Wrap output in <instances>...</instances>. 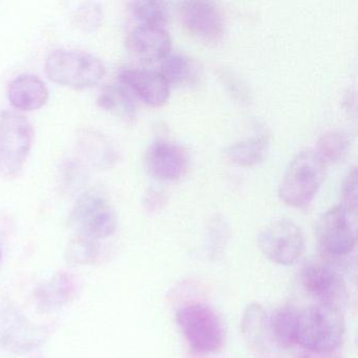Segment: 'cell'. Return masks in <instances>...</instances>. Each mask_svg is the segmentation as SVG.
Returning <instances> with one entry per match:
<instances>
[{"instance_id":"1","label":"cell","mask_w":358,"mask_h":358,"mask_svg":"<svg viewBox=\"0 0 358 358\" xmlns=\"http://www.w3.org/2000/svg\"><path fill=\"white\" fill-rule=\"evenodd\" d=\"M345 332L341 308L317 303L299 312L297 343L312 353L334 351L343 343Z\"/></svg>"},{"instance_id":"2","label":"cell","mask_w":358,"mask_h":358,"mask_svg":"<svg viewBox=\"0 0 358 358\" xmlns=\"http://www.w3.org/2000/svg\"><path fill=\"white\" fill-rule=\"evenodd\" d=\"M326 163L317 152H299L289 164L278 187L280 200L290 207L306 206L317 194L324 180Z\"/></svg>"},{"instance_id":"3","label":"cell","mask_w":358,"mask_h":358,"mask_svg":"<svg viewBox=\"0 0 358 358\" xmlns=\"http://www.w3.org/2000/svg\"><path fill=\"white\" fill-rule=\"evenodd\" d=\"M176 322L192 351L211 354L223 347L225 341L223 322L209 306L200 303L184 306L178 310Z\"/></svg>"},{"instance_id":"4","label":"cell","mask_w":358,"mask_h":358,"mask_svg":"<svg viewBox=\"0 0 358 358\" xmlns=\"http://www.w3.org/2000/svg\"><path fill=\"white\" fill-rule=\"evenodd\" d=\"M45 73L53 83L75 90L97 85L106 74L95 56L73 50H55L45 60Z\"/></svg>"},{"instance_id":"5","label":"cell","mask_w":358,"mask_h":358,"mask_svg":"<svg viewBox=\"0 0 358 358\" xmlns=\"http://www.w3.org/2000/svg\"><path fill=\"white\" fill-rule=\"evenodd\" d=\"M33 140L32 124L24 115L13 110L0 113V176L12 178L20 173Z\"/></svg>"},{"instance_id":"6","label":"cell","mask_w":358,"mask_h":358,"mask_svg":"<svg viewBox=\"0 0 358 358\" xmlns=\"http://www.w3.org/2000/svg\"><path fill=\"white\" fill-rule=\"evenodd\" d=\"M47 330L31 322L20 309L7 303L0 308V349L22 356L39 349L47 339Z\"/></svg>"},{"instance_id":"7","label":"cell","mask_w":358,"mask_h":358,"mask_svg":"<svg viewBox=\"0 0 358 358\" xmlns=\"http://www.w3.org/2000/svg\"><path fill=\"white\" fill-rule=\"evenodd\" d=\"M69 224L78 236L99 241L115 234L118 217L106 199L98 194H87L75 203Z\"/></svg>"},{"instance_id":"8","label":"cell","mask_w":358,"mask_h":358,"mask_svg":"<svg viewBox=\"0 0 358 358\" xmlns=\"http://www.w3.org/2000/svg\"><path fill=\"white\" fill-rule=\"evenodd\" d=\"M257 245L265 257L280 266L296 263L305 249V236L299 225L290 220L272 222L257 236Z\"/></svg>"},{"instance_id":"9","label":"cell","mask_w":358,"mask_h":358,"mask_svg":"<svg viewBox=\"0 0 358 358\" xmlns=\"http://www.w3.org/2000/svg\"><path fill=\"white\" fill-rule=\"evenodd\" d=\"M356 215L341 205L327 210L316 225V238L320 249L329 257H343L356 245Z\"/></svg>"},{"instance_id":"10","label":"cell","mask_w":358,"mask_h":358,"mask_svg":"<svg viewBox=\"0 0 358 358\" xmlns=\"http://www.w3.org/2000/svg\"><path fill=\"white\" fill-rule=\"evenodd\" d=\"M303 288L318 303L341 308L347 299V287L341 272L328 263L311 262L301 270Z\"/></svg>"},{"instance_id":"11","label":"cell","mask_w":358,"mask_h":358,"mask_svg":"<svg viewBox=\"0 0 358 358\" xmlns=\"http://www.w3.org/2000/svg\"><path fill=\"white\" fill-rule=\"evenodd\" d=\"M148 173L161 181H178L187 173L189 156L183 146L169 141H157L145 154Z\"/></svg>"},{"instance_id":"12","label":"cell","mask_w":358,"mask_h":358,"mask_svg":"<svg viewBox=\"0 0 358 358\" xmlns=\"http://www.w3.org/2000/svg\"><path fill=\"white\" fill-rule=\"evenodd\" d=\"M184 26L194 36L217 41L224 34V18L219 8L209 1H185L181 8Z\"/></svg>"},{"instance_id":"13","label":"cell","mask_w":358,"mask_h":358,"mask_svg":"<svg viewBox=\"0 0 358 358\" xmlns=\"http://www.w3.org/2000/svg\"><path fill=\"white\" fill-rule=\"evenodd\" d=\"M119 79L136 98L152 108H160L169 101L171 87L160 72L124 69L119 74Z\"/></svg>"},{"instance_id":"14","label":"cell","mask_w":358,"mask_h":358,"mask_svg":"<svg viewBox=\"0 0 358 358\" xmlns=\"http://www.w3.org/2000/svg\"><path fill=\"white\" fill-rule=\"evenodd\" d=\"M129 45L136 55L145 62H160L171 53V35L162 27L141 24L131 32Z\"/></svg>"},{"instance_id":"15","label":"cell","mask_w":358,"mask_h":358,"mask_svg":"<svg viewBox=\"0 0 358 358\" xmlns=\"http://www.w3.org/2000/svg\"><path fill=\"white\" fill-rule=\"evenodd\" d=\"M78 280L70 272L60 271L45 280L35 291L37 305L43 311L57 309L76 296Z\"/></svg>"},{"instance_id":"16","label":"cell","mask_w":358,"mask_h":358,"mask_svg":"<svg viewBox=\"0 0 358 358\" xmlns=\"http://www.w3.org/2000/svg\"><path fill=\"white\" fill-rule=\"evenodd\" d=\"M8 98L17 110L32 112L47 103L49 90L38 77L30 74L20 75L10 83Z\"/></svg>"},{"instance_id":"17","label":"cell","mask_w":358,"mask_h":358,"mask_svg":"<svg viewBox=\"0 0 358 358\" xmlns=\"http://www.w3.org/2000/svg\"><path fill=\"white\" fill-rule=\"evenodd\" d=\"M98 106L119 118L131 120L137 115V102L134 94L122 83L106 85L99 97Z\"/></svg>"},{"instance_id":"18","label":"cell","mask_w":358,"mask_h":358,"mask_svg":"<svg viewBox=\"0 0 358 358\" xmlns=\"http://www.w3.org/2000/svg\"><path fill=\"white\" fill-rule=\"evenodd\" d=\"M269 139L266 136H259L232 144L225 154L234 164L250 167L264 162L269 154Z\"/></svg>"},{"instance_id":"19","label":"cell","mask_w":358,"mask_h":358,"mask_svg":"<svg viewBox=\"0 0 358 358\" xmlns=\"http://www.w3.org/2000/svg\"><path fill=\"white\" fill-rule=\"evenodd\" d=\"M299 312L292 307H282L270 318V336L278 347L289 349L296 345Z\"/></svg>"},{"instance_id":"20","label":"cell","mask_w":358,"mask_h":358,"mask_svg":"<svg viewBox=\"0 0 358 358\" xmlns=\"http://www.w3.org/2000/svg\"><path fill=\"white\" fill-rule=\"evenodd\" d=\"M241 331L245 341L253 349L263 347L269 333V318L263 306L250 303L243 312Z\"/></svg>"},{"instance_id":"21","label":"cell","mask_w":358,"mask_h":358,"mask_svg":"<svg viewBox=\"0 0 358 358\" xmlns=\"http://www.w3.org/2000/svg\"><path fill=\"white\" fill-rule=\"evenodd\" d=\"M161 75L169 87L190 85L199 76V66L189 56L183 54L169 55L161 64Z\"/></svg>"},{"instance_id":"22","label":"cell","mask_w":358,"mask_h":358,"mask_svg":"<svg viewBox=\"0 0 358 358\" xmlns=\"http://www.w3.org/2000/svg\"><path fill=\"white\" fill-rule=\"evenodd\" d=\"M81 152L90 162L99 167L110 166L116 161L117 154L113 144L101 134L85 131L81 134Z\"/></svg>"},{"instance_id":"23","label":"cell","mask_w":358,"mask_h":358,"mask_svg":"<svg viewBox=\"0 0 358 358\" xmlns=\"http://www.w3.org/2000/svg\"><path fill=\"white\" fill-rule=\"evenodd\" d=\"M352 139L343 129H330L320 136L317 154L324 163H339L345 160L351 150Z\"/></svg>"},{"instance_id":"24","label":"cell","mask_w":358,"mask_h":358,"mask_svg":"<svg viewBox=\"0 0 358 358\" xmlns=\"http://www.w3.org/2000/svg\"><path fill=\"white\" fill-rule=\"evenodd\" d=\"M131 11L143 26L161 27L169 20V3L158 0L136 1L131 5Z\"/></svg>"},{"instance_id":"25","label":"cell","mask_w":358,"mask_h":358,"mask_svg":"<svg viewBox=\"0 0 358 358\" xmlns=\"http://www.w3.org/2000/svg\"><path fill=\"white\" fill-rule=\"evenodd\" d=\"M97 242L81 236L72 238L66 248V261L74 265H91L96 263L100 255Z\"/></svg>"},{"instance_id":"26","label":"cell","mask_w":358,"mask_h":358,"mask_svg":"<svg viewBox=\"0 0 358 358\" xmlns=\"http://www.w3.org/2000/svg\"><path fill=\"white\" fill-rule=\"evenodd\" d=\"M341 206L352 215L357 210V171L351 169L343 180L341 190Z\"/></svg>"},{"instance_id":"27","label":"cell","mask_w":358,"mask_h":358,"mask_svg":"<svg viewBox=\"0 0 358 358\" xmlns=\"http://www.w3.org/2000/svg\"><path fill=\"white\" fill-rule=\"evenodd\" d=\"M167 196L162 190L150 188L144 199V205L150 211H158L166 205Z\"/></svg>"},{"instance_id":"28","label":"cell","mask_w":358,"mask_h":358,"mask_svg":"<svg viewBox=\"0 0 358 358\" xmlns=\"http://www.w3.org/2000/svg\"><path fill=\"white\" fill-rule=\"evenodd\" d=\"M1 259H3V250H1V245H0V262H1Z\"/></svg>"}]
</instances>
